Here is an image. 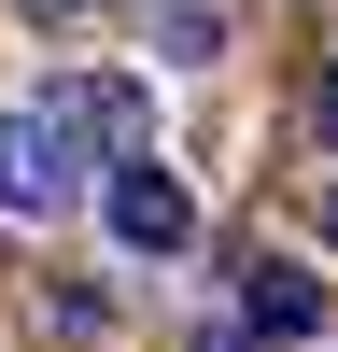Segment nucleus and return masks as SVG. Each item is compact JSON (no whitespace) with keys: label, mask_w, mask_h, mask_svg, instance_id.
<instances>
[{"label":"nucleus","mask_w":338,"mask_h":352,"mask_svg":"<svg viewBox=\"0 0 338 352\" xmlns=\"http://www.w3.org/2000/svg\"><path fill=\"white\" fill-rule=\"evenodd\" d=\"M14 14H43V28H71V14H99V0H14Z\"/></svg>","instance_id":"7"},{"label":"nucleus","mask_w":338,"mask_h":352,"mask_svg":"<svg viewBox=\"0 0 338 352\" xmlns=\"http://www.w3.org/2000/svg\"><path fill=\"white\" fill-rule=\"evenodd\" d=\"M310 141H324V155H338V56H324V71H310Z\"/></svg>","instance_id":"6"},{"label":"nucleus","mask_w":338,"mask_h":352,"mask_svg":"<svg viewBox=\"0 0 338 352\" xmlns=\"http://www.w3.org/2000/svg\"><path fill=\"white\" fill-rule=\"evenodd\" d=\"M71 197H84V155L43 127V113H0V212H14V226H56Z\"/></svg>","instance_id":"1"},{"label":"nucleus","mask_w":338,"mask_h":352,"mask_svg":"<svg viewBox=\"0 0 338 352\" xmlns=\"http://www.w3.org/2000/svg\"><path fill=\"white\" fill-rule=\"evenodd\" d=\"M324 254H338V184H324Z\"/></svg>","instance_id":"8"},{"label":"nucleus","mask_w":338,"mask_h":352,"mask_svg":"<svg viewBox=\"0 0 338 352\" xmlns=\"http://www.w3.org/2000/svg\"><path fill=\"white\" fill-rule=\"evenodd\" d=\"M99 212H113V240H127V254H183L197 240V197H183V169H99Z\"/></svg>","instance_id":"2"},{"label":"nucleus","mask_w":338,"mask_h":352,"mask_svg":"<svg viewBox=\"0 0 338 352\" xmlns=\"http://www.w3.org/2000/svg\"><path fill=\"white\" fill-rule=\"evenodd\" d=\"M155 56H225V0H155Z\"/></svg>","instance_id":"5"},{"label":"nucleus","mask_w":338,"mask_h":352,"mask_svg":"<svg viewBox=\"0 0 338 352\" xmlns=\"http://www.w3.org/2000/svg\"><path fill=\"white\" fill-rule=\"evenodd\" d=\"M310 324H324V282H310L296 254H268V268H254V296H240V338H254V352H296Z\"/></svg>","instance_id":"4"},{"label":"nucleus","mask_w":338,"mask_h":352,"mask_svg":"<svg viewBox=\"0 0 338 352\" xmlns=\"http://www.w3.org/2000/svg\"><path fill=\"white\" fill-rule=\"evenodd\" d=\"M43 127L99 169V155H127V141H141V85H127V71H71V85L43 99Z\"/></svg>","instance_id":"3"}]
</instances>
